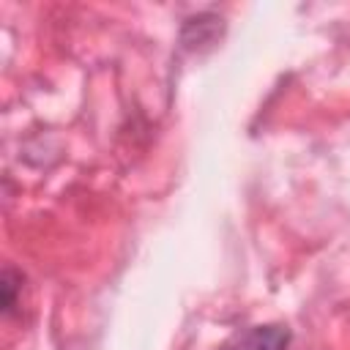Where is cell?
I'll use <instances>...</instances> for the list:
<instances>
[{"instance_id": "cell-1", "label": "cell", "mask_w": 350, "mask_h": 350, "mask_svg": "<svg viewBox=\"0 0 350 350\" xmlns=\"http://www.w3.org/2000/svg\"><path fill=\"white\" fill-rule=\"evenodd\" d=\"M290 331L284 325H254L252 331L235 336L224 350H284Z\"/></svg>"}]
</instances>
